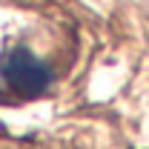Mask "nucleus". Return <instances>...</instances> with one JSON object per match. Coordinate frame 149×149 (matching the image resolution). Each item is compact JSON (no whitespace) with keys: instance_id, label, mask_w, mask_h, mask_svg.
Instances as JSON below:
<instances>
[{"instance_id":"obj_1","label":"nucleus","mask_w":149,"mask_h":149,"mask_svg":"<svg viewBox=\"0 0 149 149\" xmlns=\"http://www.w3.org/2000/svg\"><path fill=\"white\" fill-rule=\"evenodd\" d=\"M0 74L12 92L26 97L46 92L52 83V69L26 46H12L0 55Z\"/></svg>"}]
</instances>
